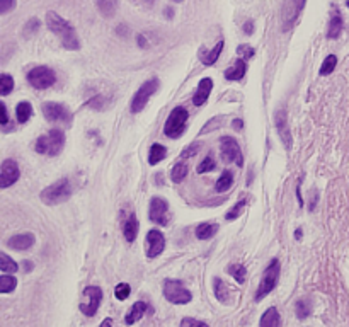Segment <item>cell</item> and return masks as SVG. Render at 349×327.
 Wrapping results in <instances>:
<instances>
[{"mask_svg":"<svg viewBox=\"0 0 349 327\" xmlns=\"http://www.w3.org/2000/svg\"><path fill=\"white\" fill-rule=\"evenodd\" d=\"M27 82L34 87V89L44 90V89H48V87H51L53 84H55L56 75L49 67L41 65V67H34L31 72L27 73Z\"/></svg>","mask_w":349,"mask_h":327,"instance_id":"30bf717a","label":"cell"},{"mask_svg":"<svg viewBox=\"0 0 349 327\" xmlns=\"http://www.w3.org/2000/svg\"><path fill=\"white\" fill-rule=\"evenodd\" d=\"M147 312H148V304H145V302H136V304H133L131 309L128 310L124 321H126L128 326H131V324H135V322H138Z\"/></svg>","mask_w":349,"mask_h":327,"instance_id":"d6986e66","label":"cell"},{"mask_svg":"<svg viewBox=\"0 0 349 327\" xmlns=\"http://www.w3.org/2000/svg\"><path fill=\"white\" fill-rule=\"evenodd\" d=\"M87 106L92 107V109H95V111H102V109H106V106H107V99L104 96L92 97L89 102H87Z\"/></svg>","mask_w":349,"mask_h":327,"instance_id":"b9f144b4","label":"cell"},{"mask_svg":"<svg viewBox=\"0 0 349 327\" xmlns=\"http://www.w3.org/2000/svg\"><path fill=\"white\" fill-rule=\"evenodd\" d=\"M46 26L53 34H56L60 38L61 44H63L65 49H80V41H78V36L75 32V27L61 17L60 14H56L55 10H48L46 12Z\"/></svg>","mask_w":349,"mask_h":327,"instance_id":"6da1fadb","label":"cell"},{"mask_svg":"<svg viewBox=\"0 0 349 327\" xmlns=\"http://www.w3.org/2000/svg\"><path fill=\"white\" fill-rule=\"evenodd\" d=\"M307 0H285L283 9H281V22H283V31H290L298 17H300L303 7H305Z\"/></svg>","mask_w":349,"mask_h":327,"instance_id":"8fae6325","label":"cell"},{"mask_svg":"<svg viewBox=\"0 0 349 327\" xmlns=\"http://www.w3.org/2000/svg\"><path fill=\"white\" fill-rule=\"evenodd\" d=\"M232 184H234V176H232V172L223 171L220 179L217 181V184H215V189H217V193H225L232 188Z\"/></svg>","mask_w":349,"mask_h":327,"instance_id":"f1b7e54d","label":"cell"},{"mask_svg":"<svg viewBox=\"0 0 349 327\" xmlns=\"http://www.w3.org/2000/svg\"><path fill=\"white\" fill-rule=\"evenodd\" d=\"M280 273H281L280 261L273 259L263 273V280H261L259 287H257V292H256V297H254L256 302H261L263 299H266V297L276 288L278 280H280Z\"/></svg>","mask_w":349,"mask_h":327,"instance_id":"277c9868","label":"cell"},{"mask_svg":"<svg viewBox=\"0 0 349 327\" xmlns=\"http://www.w3.org/2000/svg\"><path fill=\"white\" fill-rule=\"evenodd\" d=\"M244 31H246L247 34H252V32H254V22H252V20H247V22L244 24Z\"/></svg>","mask_w":349,"mask_h":327,"instance_id":"c3c4849f","label":"cell"},{"mask_svg":"<svg viewBox=\"0 0 349 327\" xmlns=\"http://www.w3.org/2000/svg\"><path fill=\"white\" fill-rule=\"evenodd\" d=\"M223 39L222 41H218L217 44H215V48L213 49H210V51H205V53H201V61L205 65H208V67H210V65H213L215 61L218 60V56H220V53H222V49H223Z\"/></svg>","mask_w":349,"mask_h":327,"instance_id":"83f0119b","label":"cell"},{"mask_svg":"<svg viewBox=\"0 0 349 327\" xmlns=\"http://www.w3.org/2000/svg\"><path fill=\"white\" fill-rule=\"evenodd\" d=\"M70 196H72V184H70V181L66 179V177L56 181L55 184L48 186V188H44L39 194L41 201H43L44 205H48V206L65 203Z\"/></svg>","mask_w":349,"mask_h":327,"instance_id":"3957f363","label":"cell"},{"mask_svg":"<svg viewBox=\"0 0 349 327\" xmlns=\"http://www.w3.org/2000/svg\"><path fill=\"white\" fill-rule=\"evenodd\" d=\"M174 2H177V3H181V2H184V0H174Z\"/></svg>","mask_w":349,"mask_h":327,"instance_id":"6f0895ef","label":"cell"},{"mask_svg":"<svg viewBox=\"0 0 349 327\" xmlns=\"http://www.w3.org/2000/svg\"><path fill=\"white\" fill-rule=\"evenodd\" d=\"M295 314H297L298 319H307L310 317L312 314V305L307 300H298L297 305H295Z\"/></svg>","mask_w":349,"mask_h":327,"instance_id":"d590c367","label":"cell"},{"mask_svg":"<svg viewBox=\"0 0 349 327\" xmlns=\"http://www.w3.org/2000/svg\"><path fill=\"white\" fill-rule=\"evenodd\" d=\"M99 327H113V321H111V319H104Z\"/></svg>","mask_w":349,"mask_h":327,"instance_id":"816d5d0a","label":"cell"},{"mask_svg":"<svg viewBox=\"0 0 349 327\" xmlns=\"http://www.w3.org/2000/svg\"><path fill=\"white\" fill-rule=\"evenodd\" d=\"M164 297L165 300L174 305H186L193 300V295H191L189 290L177 280L164 281Z\"/></svg>","mask_w":349,"mask_h":327,"instance_id":"8992f818","label":"cell"},{"mask_svg":"<svg viewBox=\"0 0 349 327\" xmlns=\"http://www.w3.org/2000/svg\"><path fill=\"white\" fill-rule=\"evenodd\" d=\"M199 150V143H193L191 147L186 148L184 152H182V159H188V157H193L196 155V152Z\"/></svg>","mask_w":349,"mask_h":327,"instance_id":"bcb514c9","label":"cell"},{"mask_svg":"<svg viewBox=\"0 0 349 327\" xmlns=\"http://www.w3.org/2000/svg\"><path fill=\"white\" fill-rule=\"evenodd\" d=\"M97 9L102 14V17L111 19L118 12V0H95Z\"/></svg>","mask_w":349,"mask_h":327,"instance_id":"603a6c76","label":"cell"},{"mask_svg":"<svg viewBox=\"0 0 349 327\" xmlns=\"http://www.w3.org/2000/svg\"><path fill=\"white\" fill-rule=\"evenodd\" d=\"M145 242H147V258H150V259L160 256L165 249V237H164V234L157 229L148 232Z\"/></svg>","mask_w":349,"mask_h":327,"instance_id":"2e32d148","label":"cell"},{"mask_svg":"<svg viewBox=\"0 0 349 327\" xmlns=\"http://www.w3.org/2000/svg\"><path fill=\"white\" fill-rule=\"evenodd\" d=\"M217 232H218L217 223H201V225L196 227V237L199 241H210Z\"/></svg>","mask_w":349,"mask_h":327,"instance_id":"484cf974","label":"cell"},{"mask_svg":"<svg viewBox=\"0 0 349 327\" xmlns=\"http://www.w3.org/2000/svg\"><path fill=\"white\" fill-rule=\"evenodd\" d=\"M43 114L53 125H68L70 123V111L65 106L58 102H44L43 104Z\"/></svg>","mask_w":349,"mask_h":327,"instance_id":"7c38bea8","label":"cell"},{"mask_svg":"<svg viewBox=\"0 0 349 327\" xmlns=\"http://www.w3.org/2000/svg\"><path fill=\"white\" fill-rule=\"evenodd\" d=\"M211 89H213V80H211L210 77L203 78L201 82H199L198 85V90L194 92L193 96V104L194 106H203L205 102L208 101V97H210L211 94Z\"/></svg>","mask_w":349,"mask_h":327,"instance_id":"ac0fdd59","label":"cell"},{"mask_svg":"<svg viewBox=\"0 0 349 327\" xmlns=\"http://www.w3.org/2000/svg\"><path fill=\"white\" fill-rule=\"evenodd\" d=\"M297 196H298V203H300V208H302L303 200H302V194H300V186H298V188H297Z\"/></svg>","mask_w":349,"mask_h":327,"instance_id":"db71d44e","label":"cell"},{"mask_svg":"<svg viewBox=\"0 0 349 327\" xmlns=\"http://www.w3.org/2000/svg\"><path fill=\"white\" fill-rule=\"evenodd\" d=\"M0 270H2V273H15L17 271V263L10 259L5 252H2L0 254Z\"/></svg>","mask_w":349,"mask_h":327,"instance_id":"836d02e7","label":"cell"},{"mask_svg":"<svg viewBox=\"0 0 349 327\" xmlns=\"http://www.w3.org/2000/svg\"><path fill=\"white\" fill-rule=\"evenodd\" d=\"M188 118H189L188 109H184L182 106L174 107V109L170 111L167 121H165V126H164L165 136H169V138H179L186 130V121H188Z\"/></svg>","mask_w":349,"mask_h":327,"instance_id":"5b68a950","label":"cell"},{"mask_svg":"<svg viewBox=\"0 0 349 327\" xmlns=\"http://www.w3.org/2000/svg\"><path fill=\"white\" fill-rule=\"evenodd\" d=\"M227 271L230 273V275L237 280V283L242 285L244 281H246L247 270H246V266H242V264H230V266L227 268Z\"/></svg>","mask_w":349,"mask_h":327,"instance_id":"4dcf8cb0","label":"cell"},{"mask_svg":"<svg viewBox=\"0 0 349 327\" xmlns=\"http://www.w3.org/2000/svg\"><path fill=\"white\" fill-rule=\"evenodd\" d=\"M246 206H247V201H239L237 205L234 206V208L230 210L227 215H225V218L227 220H235V218H239L240 215L244 213V210H246Z\"/></svg>","mask_w":349,"mask_h":327,"instance_id":"74e56055","label":"cell"},{"mask_svg":"<svg viewBox=\"0 0 349 327\" xmlns=\"http://www.w3.org/2000/svg\"><path fill=\"white\" fill-rule=\"evenodd\" d=\"M165 155H167V148L160 143H153L150 147V154H148V162L150 165H157L160 160L165 159Z\"/></svg>","mask_w":349,"mask_h":327,"instance_id":"4316f807","label":"cell"},{"mask_svg":"<svg viewBox=\"0 0 349 327\" xmlns=\"http://www.w3.org/2000/svg\"><path fill=\"white\" fill-rule=\"evenodd\" d=\"M138 38V44H140V48H147L148 46V43H147V39H145V36L143 34H138L136 36Z\"/></svg>","mask_w":349,"mask_h":327,"instance_id":"681fc988","label":"cell"},{"mask_svg":"<svg viewBox=\"0 0 349 327\" xmlns=\"http://www.w3.org/2000/svg\"><path fill=\"white\" fill-rule=\"evenodd\" d=\"M19 176H20V171H19L17 162L12 159H5L2 162V167H0V188L7 189L9 186L15 184Z\"/></svg>","mask_w":349,"mask_h":327,"instance_id":"9a60e30c","label":"cell"},{"mask_svg":"<svg viewBox=\"0 0 349 327\" xmlns=\"http://www.w3.org/2000/svg\"><path fill=\"white\" fill-rule=\"evenodd\" d=\"M15 7V0H0V14H7Z\"/></svg>","mask_w":349,"mask_h":327,"instance_id":"f6af8a7d","label":"cell"},{"mask_svg":"<svg viewBox=\"0 0 349 327\" xmlns=\"http://www.w3.org/2000/svg\"><path fill=\"white\" fill-rule=\"evenodd\" d=\"M39 26H41L39 19H36V17L29 19L27 22H26V26H24V36H26V38H29V36H32V34H34V32L39 29Z\"/></svg>","mask_w":349,"mask_h":327,"instance_id":"60d3db41","label":"cell"},{"mask_svg":"<svg viewBox=\"0 0 349 327\" xmlns=\"http://www.w3.org/2000/svg\"><path fill=\"white\" fill-rule=\"evenodd\" d=\"M22 266H24V270H26V271H31V270H32V264H31V261H24V264H22Z\"/></svg>","mask_w":349,"mask_h":327,"instance_id":"f5cc1de1","label":"cell"},{"mask_svg":"<svg viewBox=\"0 0 349 327\" xmlns=\"http://www.w3.org/2000/svg\"><path fill=\"white\" fill-rule=\"evenodd\" d=\"M246 72H247V65L244 61V58H237L234 67L225 70V78L227 80H242Z\"/></svg>","mask_w":349,"mask_h":327,"instance_id":"ffe728a7","label":"cell"},{"mask_svg":"<svg viewBox=\"0 0 349 327\" xmlns=\"http://www.w3.org/2000/svg\"><path fill=\"white\" fill-rule=\"evenodd\" d=\"M130 293H131V287L128 283H119L114 290V297L118 300H121V302L126 300L128 297H130Z\"/></svg>","mask_w":349,"mask_h":327,"instance_id":"f35d334b","label":"cell"},{"mask_svg":"<svg viewBox=\"0 0 349 327\" xmlns=\"http://www.w3.org/2000/svg\"><path fill=\"white\" fill-rule=\"evenodd\" d=\"M14 89V78L7 73H2L0 75V96H9Z\"/></svg>","mask_w":349,"mask_h":327,"instance_id":"e575fe53","label":"cell"},{"mask_svg":"<svg viewBox=\"0 0 349 327\" xmlns=\"http://www.w3.org/2000/svg\"><path fill=\"white\" fill-rule=\"evenodd\" d=\"M254 48L249 46V44H240L239 48H237V55H239L240 58H246V60H249V58L254 56Z\"/></svg>","mask_w":349,"mask_h":327,"instance_id":"7bdbcfd3","label":"cell"},{"mask_svg":"<svg viewBox=\"0 0 349 327\" xmlns=\"http://www.w3.org/2000/svg\"><path fill=\"white\" fill-rule=\"evenodd\" d=\"M215 167H217V165H215L213 157H211V155H206V157H205V160H201V164L198 165L196 171H198L199 174H203V172H211Z\"/></svg>","mask_w":349,"mask_h":327,"instance_id":"ab89813d","label":"cell"},{"mask_svg":"<svg viewBox=\"0 0 349 327\" xmlns=\"http://www.w3.org/2000/svg\"><path fill=\"white\" fill-rule=\"evenodd\" d=\"M295 237L300 239V237H302V230H297V232H295Z\"/></svg>","mask_w":349,"mask_h":327,"instance_id":"11a10c76","label":"cell"},{"mask_svg":"<svg viewBox=\"0 0 349 327\" xmlns=\"http://www.w3.org/2000/svg\"><path fill=\"white\" fill-rule=\"evenodd\" d=\"M259 327H281V317L276 307H269L261 317Z\"/></svg>","mask_w":349,"mask_h":327,"instance_id":"44dd1931","label":"cell"},{"mask_svg":"<svg viewBox=\"0 0 349 327\" xmlns=\"http://www.w3.org/2000/svg\"><path fill=\"white\" fill-rule=\"evenodd\" d=\"M336 65H338V56H336V55H329V56L326 58V60H324V63H322V67H321V75L322 77L331 75V73L334 72Z\"/></svg>","mask_w":349,"mask_h":327,"instance_id":"8d00e7d4","label":"cell"},{"mask_svg":"<svg viewBox=\"0 0 349 327\" xmlns=\"http://www.w3.org/2000/svg\"><path fill=\"white\" fill-rule=\"evenodd\" d=\"M213 290H215V297H217L218 302H222V304H228V302H230V290H228V287L223 280L215 278L213 280Z\"/></svg>","mask_w":349,"mask_h":327,"instance_id":"d4e9b609","label":"cell"},{"mask_svg":"<svg viewBox=\"0 0 349 327\" xmlns=\"http://www.w3.org/2000/svg\"><path fill=\"white\" fill-rule=\"evenodd\" d=\"M346 5H348V7H349V0H348V2H346Z\"/></svg>","mask_w":349,"mask_h":327,"instance_id":"680465c9","label":"cell"},{"mask_svg":"<svg viewBox=\"0 0 349 327\" xmlns=\"http://www.w3.org/2000/svg\"><path fill=\"white\" fill-rule=\"evenodd\" d=\"M15 114H17V121L22 125V123H27L29 118L32 116V106L31 102H19L17 109H15Z\"/></svg>","mask_w":349,"mask_h":327,"instance_id":"f546056e","label":"cell"},{"mask_svg":"<svg viewBox=\"0 0 349 327\" xmlns=\"http://www.w3.org/2000/svg\"><path fill=\"white\" fill-rule=\"evenodd\" d=\"M167 15H169V17H172V15H174V10H172V9H167Z\"/></svg>","mask_w":349,"mask_h":327,"instance_id":"9f6ffc18","label":"cell"},{"mask_svg":"<svg viewBox=\"0 0 349 327\" xmlns=\"http://www.w3.org/2000/svg\"><path fill=\"white\" fill-rule=\"evenodd\" d=\"M0 109H2V119H0V123H2V126H5L7 121H9V113H7L5 102H0Z\"/></svg>","mask_w":349,"mask_h":327,"instance_id":"7dc6e473","label":"cell"},{"mask_svg":"<svg viewBox=\"0 0 349 327\" xmlns=\"http://www.w3.org/2000/svg\"><path fill=\"white\" fill-rule=\"evenodd\" d=\"M343 17H341L339 12H334L329 22V29H327V38L329 39H338L341 36V31H343Z\"/></svg>","mask_w":349,"mask_h":327,"instance_id":"cb8c5ba5","label":"cell"},{"mask_svg":"<svg viewBox=\"0 0 349 327\" xmlns=\"http://www.w3.org/2000/svg\"><path fill=\"white\" fill-rule=\"evenodd\" d=\"M15 287H17V280H15V276H9V275L0 276V292L2 293L14 292Z\"/></svg>","mask_w":349,"mask_h":327,"instance_id":"1f68e13d","label":"cell"},{"mask_svg":"<svg viewBox=\"0 0 349 327\" xmlns=\"http://www.w3.org/2000/svg\"><path fill=\"white\" fill-rule=\"evenodd\" d=\"M181 327H210L205 322L198 321V319H191V317H184L181 322Z\"/></svg>","mask_w":349,"mask_h":327,"instance_id":"ee69618b","label":"cell"},{"mask_svg":"<svg viewBox=\"0 0 349 327\" xmlns=\"http://www.w3.org/2000/svg\"><path fill=\"white\" fill-rule=\"evenodd\" d=\"M36 242V237L31 234V232H26V234H17L14 237H10L7 241V246L10 249H15V251H26V249H31Z\"/></svg>","mask_w":349,"mask_h":327,"instance_id":"e0dca14e","label":"cell"},{"mask_svg":"<svg viewBox=\"0 0 349 327\" xmlns=\"http://www.w3.org/2000/svg\"><path fill=\"white\" fill-rule=\"evenodd\" d=\"M63 147H65V133L61 130H58V128H53L46 135L39 136L34 145L38 154H44L49 157L58 155L63 150Z\"/></svg>","mask_w":349,"mask_h":327,"instance_id":"7a4b0ae2","label":"cell"},{"mask_svg":"<svg viewBox=\"0 0 349 327\" xmlns=\"http://www.w3.org/2000/svg\"><path fill=\"white\" fill-rule=\"evenodd\" d=\"M138 229H140V223H138V218L135 215H130L128 220L124 222L123 225V234H124V239L128 242H133L136 239V234H138Z\"/></svg>","mask_w":349,"mask_h":327,"instance_id":"7402d4cb","label":"cell"},{"mask_svg":"<svg viewBox=\"0 0 349 327\" xmlns=\"http://www.w3.org/2000/svg\"><path fill=\"white\" fill-rule=\"evenodd\" d=\"M220 152L227 164H235L239 167L244 165V155L240 150V145L232 136H222L220 138Z\"/></svg>","mask_w":349,"mask_h":327,"instance_id":"9c48e42d","label":"cell"},{"mask_svg":"<svg viewBox=\"0 0 349 327\" xmlns=\"http://www.w3.org/2000/svg\"><path fill=\"white\" fill-rule=\"evenodd\" d=\"M159 89V78H152V80H147L140 85V89L135 92L133 96V101H131V113H142L147 106L148 99H150L153 94L157 92Z\"/></svg>","mask_w":349,"mask_h":327,"instance_id":"52a82bcc","label":"cell"},{"mask_svg":"<svg viewBox=\"0 0 349 327\" xmlns=\"http://www.w3.org/2000/svg\"><path fill=\"white\" fill-rule=\"evenodd\" d=\"M148 218L153 223H159V225H167L170 220L169 213V203L162 198H152L150 208H148Z\"/></svg>","mask_w":349,"mask_h":327,"instance_id":"4fadbf2b","label":"cell"},{"mask_svg":"<svg viewBox=\"0 0 349 327\" xmlns=\"http://www.w3.org/2000/svg\"><path fill=\"white\" fill-rule=\"evenodd\" d=\"M102 302V290L99 287H85L84 293H82V302H80V312L87 317L95 316V312L101 307Z\"/></svg>","mask_w":349,"mask_h":327,"instance_id":"ba28073f","label":"cell"},{"mask_svg":"<svg viewBox=\"0 0 349 327\" xmlns=\"http://www.w3.org/2000/svg\"><path fill=\"white\" fill-rule=\"evenodd\" d=\"M186 176H188V165H186L184 162L174 164L172 172H170V177H172L174 183H181Z\"/></svg>","mask_w":349,"mask_h":327,"instance_id":"d6a6232c","label":"cell"},{"mask_svg":"<svg viewBox=\"0 0 349 327\" xmlns=\"http://www.w3.org/2000/svg\"><path fill=\"white\" fill-rule=\"evenodd\" d=\"M232 125H234V128H235V130H242V126H244V121H242V119H234V123H232Z\"/></svg>","mask_w":349,"mask_h":327,"instance_id":"f907efd6","label":"cell"},{"mask_svg":"<svg viewBox=\"0 0 349 327\" xmlns=\"http://www.w3.org/2000/svg\"><path fill=\"white\" fill-rule=\"evenodd\" d=\"M274 126H276V131H278V135H280L285 148L286 150H292L293 136L288 126V114H286L285 109H278L276 113H274Z\"/></svg>","mask_w":349,"mask_h":327,"instance_id":"5bb4252c","label":"cell"}]
</instances>
